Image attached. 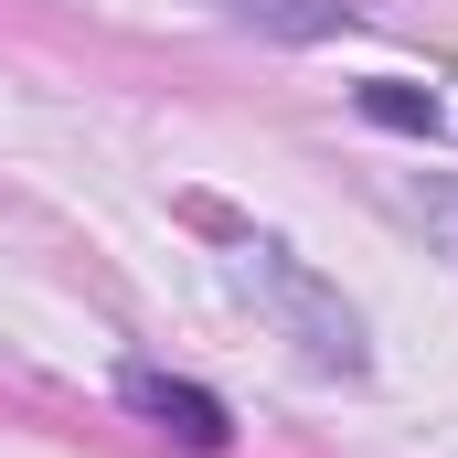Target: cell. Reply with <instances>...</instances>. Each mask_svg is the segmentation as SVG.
<instances>
[{
  "label": "cell",
  "instance_id": "6da1fadb",
  "mask_svg": "<svg viewBox=\"0 0 458 458\" xmlns=\"http://www.w3.org/2000/svg\"><path fill=\"white\" fill-rule=\"evenodd\" d=\"M117 394H128V405H139V416H149L160 437H182V448H203V458H214V448L234 437V416H225V405H214L203 384L160 373V362H128V373H117Z\"/></svg>",
  "mask_w": 458,
  "mask_h": 458
},
{
  "label": "cell",
  "instance_id": "7a4b0ae2",
  "mask_svg": "<svg viewBox=\"0 0 458 458\" xmlns=\"http://www.w3.org/2000/svg\"><path fill=\"white\" fill-rule=\"evenodd\" d=\"M362 117H384V128H427V139H437V107H427L416 86H394V75H384V86H362Z\"/></svg>",
  "mask_w": 458,
  "mask_h": 458
}]
</instances>
